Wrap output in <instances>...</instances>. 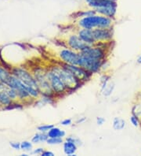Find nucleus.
Wrapping results in <instances>:
<instances>
[{
    "mask_svg": "<svg viewBox=\"0 0 141 156\" xmlns=\"http://www.w3.org/2000/svg\"><path fill=\"white\" fill-rule=\"evenodd\" d=\"M79 25L83 29H93L95 28L109 29L110 26L112 25V19L100 14H94L89 17H82L79 21Z\"/></svg>",
    "mask_w": 141,
    "mask_h": 156,
    "instance_id": "obj_1",
    "label": "nucleus"
},
{
    "mask_svg": "<svg viewBox=\"0 0 141 156\" xmlns=\"http://www.w3.org/2000/svg\"><path fill=\"white\" fill-rule=\"evenodd\" d=\"M53 71H54L59 77L61 79L63 83L64 84L67 89H74L79 84V80L75 77L72 73L69 72L68 69H66L64 67L55 66L53 67Z\"/></svg>",
    "mask_w": 141,
    "mask_h": 156,
    "instance_id": "obj_2",
    "label": "nucleus"
},
{
    "mask_svg": "<svg viewBox=\"0 0 141 156\" xmlns=\"http://www.w3.org/2000/svg\"><path fill=\"white\" fill-rule=\"evenodd\" d=\"M79 66L83 68L89 73H95L99 70L101 66V60L91 58L80 54Z\"/></svg>",
    "mask_w": 141,
    "mask_h": 156,
    "instance_id": "obj_3",
    "label": "nucleus"
},
{
    "mask_svg": "<svg viewBox=\"0 0 141 156\" xmlns=\"http://www.w3.org/2000/svg\"><path fill=\"white\" fill-rule=\"evenodd\" d=\"M47 74H48V78H49L51 88L53 92L61 94L67 89L61 79L54 71H49V73H47Z\"/></svg>",
    "mask_w": 141,
    "mask_h": 156,
    "instance_id": "obj_4",
    "label": "nucleus"
},
{
    "mask_svg": "<svg viewBox=\"0 0 141 156\" xmlns=\"http://www.w3.org/2000/svg\"><path fill=\"white\" fill-rule=\"evenodd\" d=\"M60 58L63 60L64 63L75 65L79 66V59H80V54L72 51L70 50H62L60 53Z\"/></svg>",
    "mask_w": 141,
    "mask_h": 156,
    "instance_id": "obj_5",
    "label": "nucleus"
},
{
    "mask_svg": "<svg viewBox=\"0 0 141 156\" xmlns=\"http://www.w3.org/2000/svg\"><path fill=\"white\" fill-rule=\"evenodd\" d=\"M63 67L65 68L66 69H68L69 72L72 73L79 80H86L88 79L89 72L82 67L71 65V64H67V63H64L63 65Z\"/></svg>",
    "mask_w": 141,
    "mask_h": 156,
    "instance_id": "obj_6",
    "label": "nucleus"
},
{
    "mask_svg": "<svg viewBox=\"0 0 141 156\" xmlns=\"http://www.w3.org/2000/svg\"><path fill=\"white\" fill-rule=\"evenodd\" d=\"M80 54L86 57L91 58L97 59V60H102L105 56V53L100 48H93L90 45L88 46L87 48L83 49Z\"/></svg>",
    "mask_w": 141,
    "mask_h": 156,
    "instance_id": "obj_7",
    "label": "nucleus"
},
{
    "mask_svg": "<svg viewBox=\"0 0 141 156\" xmlns=\"http://www.w3.org/2000/svg\"><path fill=\"white\" fill-rule=\"evenodd\" d=\"M15 74L17 77L20 79L27 86L35 88L36 90H39V87H38V84L36 80L28 73H27L26 71L21 70V69H17Z\"/></svg>",
    "mask_w": 141,
    "mask_h": 156,
    "instance_id": "obj_8",
    "label": "nucleus"
},
{
    "mask_svg": "<svg viewBox=\"0 0 141 156\" xmlns=\"http://www.w3.org/2000/svg\"><path fill=\"white\" fill-rule=\"evenodd\" d=\"M68 45L72 49L75 50V51H82L83 49L89 46L88 44L84 42L79 37V35L78 36L77 35H72V36H70L69 39H68Z\"/></svg>",
    "mask_w": 141,
    "mask_h": 156,
    "instance_id": "obj_9",
    "label": "nucleus"
},
{
    "mask_svg": "<svg viewBox=\"0 0 141 156\" xmlns=\"http://www.w3.org/2000/svg\"><path fill=\"white\" fill-rule=\"evenodd\" d=\"M92 35L95 42L108 40L112 37V33L108 29H92Z\"/></svg>",
    "mask_w": 141,
    "mask_h": 156,
    "instance_id": "obj_10",
    "label": "nucleus"
},
{
    "mask_svg": "<svg viewBox=\"0 0 141 156\" xmlns=\"http://www.w3.org/2000/svg\"><path fill=\"white\" fill-rule=\"evenodd\" d=\"M95 10V11L96 12V13H98V14H100V15L105 16V17L112 18V17H115V13H116L117 2L112 4V5H110V6L97 8V9H96V10Z\"/></svg>",
    "mask_w": 141,
    "mask_h": 156,
    "instance_id": "obj_11",
    "label": "nucleus"
},
{
    "mask_svg": "<svg viewBox=\"0 0 141 156\" xmlns=\"http://www.w3.org/2000/svg\"><path fill=\"white\" fill-rule=\"evenodd\" d=\"M117 0H86L87 6L96 10L97 8L104 7L115 3Z\"/></svg>",
    "mask_w": 141,
    "mask_h": 156,
    "instance_id": "obj_12",
    "label": "nucleus"
},
{
    "mask_svg": "<svg viewBox=\"0 0 141 156\" xmlns=\"http://www.w3.org/2000/svg\"><path fill=\"white\" fill-rule=\"evenodd\" d=\"M79 36L82 40L88 44L89 45L93 44L95 42L93 38V35H92V29H83L82 30L79 31Z\"/></svg>",
    "mask_w": 141,
    "mask_h": 156,
    "instance_id": "obj_13",
    "label": "nucleus"
},
{
    "mask_svg": "<svg viewBox=\"0 0 141 156\" xmlns=\"http://www.w3.org/2000/svg\"><path fill=\"white\" fill-rule=\"evenodd\" d=\"M77 151V144L71 140H67L64 143V152L68 155H75Z\"/></svg>",
    "mask_w": 141,
    "mask_h": 156,
    "instance_id": "obj_14",
    "label": "nucleus"
},
{
    "mask_svg": "<svg viewBox=\"0 0 141 156\" xmlns=\"http://www.w3.org/2000/svg\"><path fill=\"white\" fill-rule=\"evenodd\" d=\"M48 136L49 138H56V137H59V138H62V137L65 136L66 133L64 130L60 129L59 128H56L53 126L50 130H49L48 133Z\"/></svg>",
    "mask_w": 141,
    "mask_h": 156,
    "instance_id": "obj_15",
    "label": "nucleus"
},
{
    "mask_svg": "<svg viewBox=\"0 0 141 156\" xmlns=\"http://www.w3.org/2000/svg\"><path fill=\"white\" fill-rule=\"evenodd\" d=\"M126 122L124 119L121 118H115L113 120V128L114 129L121 131V130L124 129L126 128Z\"/></svg>",
    "mask_w": 141,
    "mask_h": 156,
    "instance_id": "obj_16",
    "label": "nucleus"
},
{
    "mask_svg": "<svg viewBox=\"0 0 141 156\" xmlns=\"http://www.w3.org/2000/svg\"><path fill=\"white\" fill-rule=\"evenodd\" d=\"M6 89L7 88H6L3 91H0V102L3 105H9V103H11V99L8 95L7 92H6Z\"/></svg>",
    "mask_w": 141,
    "mask_h": 156,
    "instance_id": "obj_17",
    "label": "nucleus"
},
{
    "mask_svg": "<svg viewBox=\"0 0 141 156\" xmlns=\"http://www.w3.org/2000/svg\"><path fill=\"white\" fill-rule=\"evenodd\" d=\"M10 76H11L9 75V73L6 69H4L3 68L0 67V82H2L3 84H7Z\"/></svg>",
    "mask_w": 141,
    "mask_h": 156,
    "instance_id": "obj_18",
    "label": "nucleus"
},
{
    "mask_svg": "<svg viewBox=\"0 0 141 156\" xmlns=\"http://www.w3.org/2000/svg\"><path fill=\"white\" fill-rule=\"evenodd\" d=\"M132 114L141 119V103L136 101V103H134L132 107Z\"/></svg>",
    "mask_w": 141,
    "mask_h": 156,
    "instance_id": "obj_19",
    "label": "nucleus"
},
{
    "mask_svg": "<svg viewBox=\"0 0 141 156\" xmlns=\"http://www.w3.org/2000/svg\"><path fill=\"white\" fill-rule=\"evenodd\" d=\"M114 88H115V84L114 83H109V84L107 83L105 87L102 89V92L105 96H108L109 95H111Z\"/></svg>",
    "mask_w": 141,
    "mask_h": 156,
    "instance_id": "obj_20",
    "label": "nucleus"
},
{
    "mask_svg": "<svg viewBox=\"0 0 141 156\" xmlns=\"http://www.w3.org/2000/svg\"><path fill=\"white\" fill-rule=\"evenodd\" d=\"M130 122L134 127H139L141 125V119L133 114H132V116L130 117Z\"/></svg>",
    "mask_w": 141,
    "mask_h": 156,
    "instance_id": "obj_21",
    "label": "nucleus"
},
{
    "mask_svg": "<svg viewBox=\"0 0 141 156\" xmlns=\"http://www.w3.org/2000/svg\"><path fill=\"white\" fill-rule=\"evenodd\" d=\"M46 143L48 144L51 145H56V144H60L63 143L62 138H59V137H56V138H48L46 140Z\"/></svg>",
    "mask_w": 141,
    "mask_h": 156,
    "instance_id": "obj_22",
    "label": "nucleus"
},
{
    "mask_svg": "<svg viewBox=\"0 0 141 156\" xmlns=\"http://www.w3.org/2000/svg\"><path fill=\"white\" fill-rule=\"evenodd\" d=\"M53 127V125H42L38 127V130H39L41 133H48Z\"/></svg>",
    "mask_w": 141,
    "mask_h": 156,
    "instance_id": "obj_23",
    "label": "nucleus"
},
{
    "mask_svg": "<svg viewBox=\"0 0 141 156\" xmlns=\"http://www.w3.org/2000/svg\"><path fill=\"white\" fill-rule=\"evenodd\" d=\"M32 144L30 142H28V141H24L21 144V148L23 149V150H30L32 148Z\"/></svg>",
    "mask_w": 141,
    "mask_h": 156,
    "instance_id": "obj_24",
    "label": "nucleus"
},
{
    "mask_svg": "<svg viewBox=\"0 0 141 156\" xmlns=\"http://www.w3.org/2000/svg\"><path fill=\"white\" fill-rule=\"evenodd\" d=\"M32 143H39V142H41V133H37L34 136V137L32 138Z\"/></svg>",
    "mask_w": 141,
    "mask_h": 156,
    "instance_id": "obj_25",
    "label": "nucleus"
},
{
    "mask_svg": "<svg viewBox=\"0 0 141 156\" xmlns=\"http://www.w3.org/2000/svg\"><path fill=\"white\" fill-rule=\"evenodd\" d=\"M61 125L64 126H68L72 125V120L71 119H64L61 122Z\"/></svg>",
    "mask_w": 141,
    "mask_h": 156,
    "instance_id": "obj_26",
    "label": "nucleus"
},
{
    "mask_svg": "<svg viewBox=\"0 0 141 156\" xmlns=\"http://www.w3.org/2000/svg\"><path fill=\"white\" fill-rule=\"evenodd\" d=\"M104 122H105V119L103 118H101V117H98V118H96V123H97V125H99V126H102Z\"/></svg>",
    "mask_w": 141,
    "mask_h": 156,
    "instance_id": "obj_27",
    "label": "nucleus"
},
{
    "mask_svg": "<svg viewBox=\"0 0 141 156\" xmlns=\"http://www.w3.org/2000/svg\"><path fill=\"white\" fill-rule=\"evenodd\" d=\"M10 146L13 147L14 149H20L21 148V144L16 143V142H11L10 143Z\"/></svg>",
    "mask_w": 141,
    "mask_h": 156,
    "instance_id": "obj_28",
    "label": "nucleus"
},
{
    "mask_svg": "<svg viewBox=\"0 0 141 156\" xmlns=\"http://www.w3.org/2000/svg\"><path fill=\"white\" fill-rule=\"evenodd\" d=\"M42 156H54V154L51 151H43V152L41 154Z\"/></svg>",
    "mask_w": 141,
    "mask_h": 156,
    "instance_id": "obj_29",
    "label": "nucleus"
},
{
    "mask_svg": "<svg viewBox=\"0 0 141 156\" xmlns=\"http://www.w3.org/2000/svg\"><path fill=\"white\" fill-rule=\"evenodd\" d=\"M43 152V148H38L33 151V154H40Z\"/></svg>",
    "mask_w": 141,
    "mask_h": 156,
    "instance_id": "obj_30",
    "label": "nucleus"
},
{
    "mask_svg": "<svg viewBox=\"0 0 141 156\" xmlns=\"http://www.w3.org/2000/svg\"><path fill=\"white\" fill-rule=\"evenodd\" d=\"M137 101L139 102V103H141V91L137 95Z\"/></svg>",
    "mask_w": 141,
    "mask_h": 156,
    "instance_id": "obj_31",
    "label": "nucleus"
},
{
    "mask_svg": "<svg viewBox=\"0 0 141 156\" xmlns=\"http://www.w3.org/2000/svg\"><path fill=\"white\" fill-rule=\"evenodd\" d=\"M136 62H137L138 64H141V55L139 56V57H138L137 61H136Z\"/></svg>",
    "mask_w": 141,
    "mask_h": 156,
    "instance_id": "obj_32",
    "label": "nucleus"
}]
</instances>
